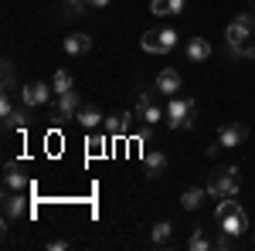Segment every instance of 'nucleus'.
Wrapping results in <instances>:
<instances>
[{
	"label": "nucleus",
	"mask_w": 255,
	"mask_h": 251,
	"mask_svg": "<svg viewBox=\"0 0 255 251\" xmlns=\"http://www.w3.org/2000/svg\"><path fill=\"white\" fill-rule=\"evenodd\" d=\"M215 217H218V224H221V231L235 234V238H242V234L249 231V214L238 207L235 197H225V200H218Z\"/></svg>",
	"instance_id": "obj_1"
},
{
	"label": "nucleus",
	"mask_w": 255,
	"mask_h": 251,
	"mask_svg": "<svg viewBox=\"0 0 255 251\" xmlns=\"http://www.w3.org/2000/svg\"><path fill=\"white\" fill-rule=\"evenodd\" d=\"M194 112H197L194 98L170 95V102H167V126H170V129H191V126H194Z\"/></svg>",
	"instance_id": "obj_2"
},
{
	"label": "nucleus",
	"mask_w": 255,
	"mask_h": 251,
	"mask_svg": "<svg viewBox=\"0 0 255 251\" xmlns=\"http://www.w3.org/2000/svg\"><path fill=\"white\" fill-rule=\"evenodd\" d=\"M252 38H255V14H238V17L228 24V31H225V44H228L232 55H238V48L249 44Z\"/></svg>",
	"instance_id": "obj_3"
},
{
	"label": "nucleus",
	"mask_w": 255,
	"mask_h": 251,
	"mask_svg": "<svg viewBox=\"0 0 255 251\" xmlns=\"http://www.w3.org/2000/svg\"><path fill=\"white\" fill-rule=\"evenodd\" d=\"M238 187H242V176H238V167H225L221 173L208 183V197L211 200H225V197H238Z\"/></svg>",
	"instance_id": "obj_4"
},
{
	"label": "nucleus",
	"mask_w": 255,
	"mask_h": 251,
	"mask_svg": "<svg viewBox=\"0 0 255 251\" xmlns=\"http://www.w3.org/2000/svg\"><path fill=\"white\" fill-rule=\"evenodd\" d=\"M143 51H150V55H167V51H174L177 48V31L174 27H160V31H146L143 38Z\"/></svg>",
	"instance_id": "obj_5"
},
{
	"label": "nucleus",
	"mask_w": 255,
	"mask_h": 251,
	"mask_svg": "<svg viewBox=\"0 0 255 251\" xmlns=\"http://www.w3.org/2000/svg\"><path fill=\"white\" fill-rule=\"evenodd\" d=\"M133 116H136L143 126H157V122L167 116V112H163L157 102H153V92H139L136 105H133Z\"/></svg>",
	"instance_id": "obj_6"
},
{
	"label": "nucleus",
	"mask_w": 255,
	"mask_h": 251,
	"mask_svg": "<svg viewBox=\"0 0 255 251\" xmlns=\"http://www.w3.org/2000/svg\"><path fill=\"white\" fill-rule=\"evenodd\" d=\"M82 109V95L72 88V92H61L58 102L51 105V116L58 119V122H68V119H75V112Z\"/></svg>",
	"instance_id": "obj_7"
},
{
	"label": "nucleus",
	"mask_w": 255,
	"mask_h": 251,
	"mask_svg": "<svg viewBox=\"0 0 255 251\" xmlns=\"http://www.w3.org/2000/svg\"><path fill=\"white\" fill-rule=\"evenodd\" d=\"M51 92H55V88H48L44 82H27V85H20V102H24L27 109H38V105H44V102L51 98Z\"/></svg>",
	"instance_id": "obj_8"
},
{
	"label": "nucleus",
	"mask_w": 255,
	"mask_h": 251,
	"mask_svg": "<svg viewBox=\"0 0 255 251\" xmlns=\"http://www.w3.org/2000/svg\"><path fill=\"white\" fill-rule=\"evenodd\" d=\"M245 136H249V129H245L242 122H225V126L218 129V146H221V150H235L238 143H245Z\"/></svg>",
	"instance_id": "obj_9"
},
{
	"label": "nucleus",
	"mask_w": 255,
	"mask_h": 251,
	"mask_svg": "<svg viewBox=\"0 0 255 251\" xmlns=\"http://www.w3.org/2000/svg\"><path fill=\"white\" fill-rule=\"evenodd\" d=\"M157 92L160 95H177L180 92V72L177 68H163L157 75Z\"/></svg>",
	"instance_id": "obj_10"
},
{
	"label": "nucleus",
	"mask_w": 255,
	"mask_h": 251,
	"mask_svg": "<svg viewBox=\"0 0 255 251\" xmlns=\"http://www.w3.org/2000/svg\"><path fill=\"white\" fill-rule=\"evenodd\" d=\"M106 129L99 133V129H89V139H85V146H89V156L96 160V156H109V139H106Z\"/></svg>",
	"instance_id": "obj_11"
},
{
	"label": "nucleus",
	"mask_w": 255,
	"mask_h": 251,
	"mask_svg": "<svg viewBox=\"0 0 255 251\" xmlns=\"http://www.w3.org/2000/svg\"><path fill=\"white\" fill-rule=\"evenodd\" d=\"M3 214H7V221H14V217H20V214H27V200H24L17 190H7V197H3Z\"/></svg>",
	"instance_id": "obj_12"
},
{
	"label": "nucleus",
	"mask_w": 255,
	"mask_h": 251,
	"mask_svg": "<svg viewBox=\"0 0 255 251\" xmlns=\"http://www.w3.org/2000/svg\"><path fill=\"white\" fill-rule=\"evenodd\" d=\"M143 170H146V176H160L167 170V156L160 153V150H146L143 153Z\"/></svg>",
	"instance_id": "obj_13"
},
{
	"label": "nucleus",
	"mask_w": 255,
	"mask_h": 251,
	"mask_svg": "<svg viewBox=\"0 0 255 251\" xmlns=\"http://www.w3.org/2000/svg\"><path fill=\"white\" fill-rule=\"evenodd\" d=\"M136 116H129V112H119V116H109L106 122H102V129L109 136H126L129 133V122H133Z\"/></svg>",
	"instance_id": "obj_14"
},
{
	"label": "nucleus",
	"mask_w": 255,
	"mask_h": 251,
	"mask_svg": "<svg viewBox=\"0 0 255 251\" xmlns=\"http://www.w3.org/2000/svg\"><path fill=\"white\" fill-rule=\"evenodd\" d=\"M184 55H187V61H208L211 58V44L204 38H191L187 48H184Z\"/></svg>",
	"instance_id": "obj_15"
},
{
	"label": "nucleus",
	"mask_w": 255,
	"mask_h": 251,
	"mask_svg": "<svg viewBox=\"0 0 255 251\" xmlns=\"http://www.w3.org/2000/svg\"><path fill=\"white\" fill-rule=\"evenodd\" d=\"M180 10H184V0H150V14H157V17H170Z\"/></svg>",
	"instance_id": "obj_16"
},
{
	"label": "nucleus",
	"mask_w": 255,
	"mask_h": 251,
	"mask_svg": "<svg viewBox=\"0 0 255 251\" xmlns=\"http://www.w3.org/2000/svg\"><path fill=\"white\" fill-rule=\"evenodd\" d=\"M75 122H79L82 129H99V126H102V116H99V109L85 105V109H79V112H75Z\"/></svg>",
	"instance_id": "obj_17"
},
{
	"label": "nucleus",
	"mask_w": 255,
	"mask_h": 251,
	"mask_svg": "<svg viewBox=\"0 0 255 251\" xmlns=\"http://www.w3.org/2000/svg\"><path fill=\"white\" fill-rule=\"evenodd\" d=\"M89 48H92V38L89 34H68L65 38V51L68 55H85Z\"/></svg>",
	"instance_id": "obj_18"
},
{
	"label": "nucleus",
	"mask_w": 255,
	"mask_h": 251,
	"mask_svg": "<svg viewBox=\"0 0 255 251\" xmlns=\"http://www.w3.org/2000/svg\"><path fill=\"white\" fill-rule=\"evenodd\" d=\"M204 197H208V187H191V190L180 193V204H184V211H197Z\"/></svg>",
	"instance_id": "obj_19"
},
{
	"label": "nucleus",
	"mask_w": 255,
	"mask_h": 251,
	"mask_svg": "<svg viewBox=\"0 0 255 251\" xmlns=\"http://www.w3.org/2000/svg\"><path fill=\"white\" fill-rule=\"evenodd\" d=\"M187 248H191V251H211V248H215V241L208 238V231H204V228H194V231H191V238H187Z\"/></svg>",
	"instance_id": "obj_20"
},
{
	"label": "nucleus",
	"mask_w": 255,
	"mask_h": 251,
	"mask_svg": "<svg viewBox=\"0 0 255 251\" xmlns=\"http://www.w3.org/2000/svg\"><path fill=\"white\" fill-rule=\"evenodd\" d=\"M3 183H7V190H17V193L27 190V180H24V173H20L14 163L7 167V173H3Z\"/></svg>",
	"instance_id": "obj_21"
},
{
	"label": "nucleus",
	"mask_w": 255,
	"mask_h": 251,
	"mask_svg": "<svg viewBox=\"0 0 255 251\" xmlns=\"http://www.w3.org/2000/svg\"><path fill=\"white\" fill-rule=\"evenodd\" d=\"M27 112H24V109H10V112H7V116H3V133H10V129H24V126H27Z\"/></svg>",
	"instance_id": "obj_22"
},
{
	"label": "nucleus",
	"mask_w": 255,
	"mask_h": 251,
	"mask_svg": "<svg viewBox=\"0 0 255 251\" xmlns=\"http://www.w3.org/2000/svg\"><path fill=\"white\" fill-rule=\"evenodd\" d=\"M51 88H55V92H72V88H75V78L68 75V72H55V78H51Z\"/></svg>",
	"instance_id": "obj_23"
},
{
	"label": "nucleus",
	"mask_w": 255,
	"mask_h": 251,
	"mask_svg": "<svg viewBox=\"0 0 255 251\" xmlns=\"http://www.w3.org/2000/svg\"><path fill=\"white\" fill-rule=\"evenodd\" d=\"M170 238H174V224H167V221L153 224V245H170Z\"/></svg>",
	"instance_id": "obj_24"
},
{
	"label": "nucleus",
	"mask_w": 255,
	"mask_h": 251,
	"mask_svg": "<svg viewBox=\"0 0 255 251\" xmlns=\"http://www.w3.org/2000/svg\"><path fill=\"white\" fill-rule=\"evenodd\" d=\"M61 7H65V10H72V14H85V10H89V3H85V0H61Z\"/></svg>",
	"instance_id": "obj_25"
},
{
	"label": "nucleus",
	"mask_w": 255,
	"mask_h": 251,
	"mask_svg": "<svg viewBox=\"0 0 255 251\" xmlns=\"http://www.w3.org/2000/svg\"><path fill=\"white\" fill-rule=\"evenodd\" d=\"M235 58H255V38L249 41V44H242V48H238V55Z\"/></svg>",
	"instance_id": "obj_26"
},
{
	"label": "nucleus",
	"mask_w": 255,
	"mask_h": 251,
	"mask_svg": "<svg viewBox=\"0 0 255 251\" xmlns=\"http://www.w3.org/2000/svg\"><path fill=\"white\" fill-rule=\"evenodd\" d=\"M10 109H14V102H10V95H3L0 98V116H7Z\"/></svg>",
	"instance_id": "obj_27"
},
{
	"label": "nucleus",
	"mask_w": 255,
	"mask_h": 251,
	"mask_svg": "<svg viewBox=\"0 0 255 251\" xmlns=\"http://www.w3.org/2000/svg\"><path fill=\"white\" fill-rule=\"evenodd\" d=\"M85 3H89V10H102V7H109L113 0H85Z\"/></svg>",
	"instance_id": "obj_28"
},
{
	"label": "nucleus",
	"mask_w": 255,
	"mask_h": 251,
	"mask_svg": "<svg viewBox=\"0 0 255 251\" xmlns=\"http://www.w3.org/2000/svg\"><path fill=\"white\" fill-rule=\"evenodd\" d=\"M10 78H14V68H10V61H3V85H10Z\"/></svg>",
	"instance_id": "obj_29"
},
{
	"label": "nucleus",
	"mask_w": 255,
	"mask_h": 251,
	"mask_svg": "<svg viewBox=\"0 0 255 251\" xmlns=\"http://www.w3.org/2000/svg\"><path fill=\"white\" fill-rule=\"evenodd\" d=\"M68 248V241H48V251H65Z\"/></svg>",
	"instance_id": "obj_30"
}]
</instances>
